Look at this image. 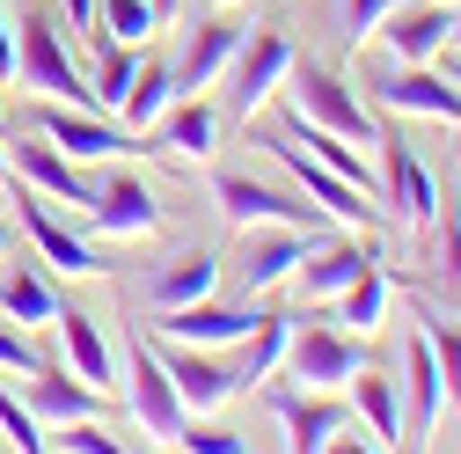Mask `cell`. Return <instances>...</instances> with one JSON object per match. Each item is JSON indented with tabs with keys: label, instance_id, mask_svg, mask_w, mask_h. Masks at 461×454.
Masks as SVG:
<instances>
[{
	"label": "cell",
	"instance_id": "cell-35",
	"mask_svg": "<svg viewBox=\"0 0 461 454\" xmlns=\"http://www.w3.org/2000/svg\"><path fill=\"white\" fill-rule=\"evenodd\" d=\"M388 8H395V0H337V30H344V44H366V30H381Z\"/></svg>",
	"mask_w": 461,
	"mask_h": 454
},
{
	"label": "cell",
	"instance_id": "cell-2",
	"mask_svg": "<svg viewBox=\"0 0 461 454\" xmlns=\"http://www.w3.org/2000/svg\"><path fill=\"white\" fill-rule=\"evenodd\" d=\"M257 147L285 168V177H294V191H301L322 220H337V227H374V220H381V205H366V191H359V184H344L337 168H322V161H315L294 132H285V125H264V132H257Z\"/></svg>",
	"mask_w": 461,
	"mask_h": 454
},
{
	"label": "cell",
	"instance_id": "cell-39",
	"mask_svg": "<svg viewBox=\"0 0 461 454\" xmlns=\"http://www.w3.org/2000/svg\"><path fill=\"white\" fill-rule=\"evenodd\" d=\"M8 81H15V23L0 15V88H8Z\"/></svg>",
	"mask_w": 461,
	"mask_h": 454
},
{
	"label": "cell",
	"instance_id": "cell-38",
	"mask_svg": "<svg viewBox=\"0 0 461 454\" xmlns=\"http://www.w3.org/2000/svg\"><path fill=\"white\" fill-rule=\"evenodd\" d=\"M0 367H8V374H37V367H44V352L30 345V330H8V322H0Z\"/></svg>",
	"mask_w": 461,
	"mask_h": 454
},
{
	"label": "cell",
	"instance_id": "cell-11",
	"mask_svg": "<svg viewBox=\"0 0 461 454\" xmlns=\"http://www.w3.org/2000/svg\"><path fill=\"white\" fill-rule=\"evenodd\" d=\"M366 88H374V103H381V110L461 125V88H454V74H439V67H395V74H366Z\"/></svg>",
	"mask_w": 461,
	"mask_h": 454
},
{
	"label": "cell",
	"instance_id": "cell-12",
	"mask_svg": "<svg viewBox=\"0 0 461 454\" xmlns=\"http://www.w3.org/2000/svg\"><path fill=\"white\" fill-rule=\"evenodd\" d=\"M37 132L59 147L67 161H110V154H125L132 147V132L118 125V118H103V110H74V103H51L44 118H37ZM132 154H147V147H132Z\"/></svg>",
	"mask_w": 461,
	"mask_h": 454
},
{
	"label": "cell",
	"instance_id": "cell-23",
	"mask_svg": "<svg viewBox=\"0 0 461 454\" xmlns=\"http://www.w3.org/2000/svg\"><path fill=\"white\" fill-rule=\"evenodd\" d=\"M366 264H381V250H374V242H315V250L301 257V271H294V278H301V294H308V301H337V294L352 286Z\"/></svg>",
	"mask_w": 461,
	"mask_h": 454
},
{
	"label": "cell",
	"instance_id": "cell-42",
	"mask_svg": "<svg viewBox=\"0 0 461 454\" xmlns=\"http://www.w3.org/2000/svg\"><path fill=\"white\" fill-rule=\"evenodd\" d=\"M0 177H8V184H15V161H8V154H0Z\"/></svg>",
	"mask_w": 461,
	"mask_h": 454
},
{
	"label": "cell",
	"instance_id": "cell-22",
	"mask_svg": "<svg viewBox=\"0 0 461 454\" xmlns=\"http://www.w3.org/2000/svg\"><path fill=\"white\" fill-rule=\"evenodd\" d=\"M220 140V110L205 95H176L161 110V125L147 132V154H184V161H205Z\"/></svg>",
	"mask_w": 461,
	"mask_h": 454
},
{
	"label": "cell",
	"instance_id": "cell-18",
	"mask_svg": "<svg viewBox=\"0 0 461 454\" xmlns=\"http://www.w3.org/2000/svg\"><path fill=\"white\" fill-rule=\"evenodd\" d=\"M154 352H161V367H168V381H176V395H184L191 418H198V411H220L227 395H235V367H220L212 352H198V345H168V337H154Z\"/></svg>",
	"mask_w": 461,
	"mask_h": 454
},
{
	"label": "cell",
	"instance_id": "cell-10",
	"mask_svg": "<svg viewBox=\"0 0 461 454\" xmlns=\"http://www.w3.org/2000/svg\"><path fill=\"white\" fill-rule=\"evenodd\" d=\"M285 74H294V44H285V30H249L242 51H235V118H264V103L285 88Z\"/></svg>",
	"mask_w": 461,
	"mask_h": 454
},
{
	"label": "cell",
	"instance_id": "cell-15",
	"mask_svg": "<svg viewBox=\"0 0 461 454\" xmlns=\"http://www.w3.org/2000/svg\"><path fill=\"white\" fill-rule=\"evenodd\" d=\"M154 337H168V345H198V352H227L242 345V337L257 330V308H220V301H191V308H161L147 322Z\"/></svg>",
	"mask_w": 461,
	"mask_h": 454
},
{
	"label": "cell",
	"instance_id": "cell-20",
	"mask_svg": "<svg viewBox=\"0 0 461 454\" xmlns=\"http://www.w3.org/2000/svg\"><path fill=\"white\" fill-rule=\"evenodd\" d=\"M23 381H30L23 404H30L37 425H74V418H103V411H110L103 388H88V381H74V374H59V367H37V374H23Z\"/></svg>",
	"mask_w": 461,
	"mask_h": 454
},
{
	"label": "cell",
	"instance_id": "cell-17",
	"mask_svg": "<svg viewBox=\"0 0 461 454\" xmlns=\"http://www.w3.org/2000/svg\"><path fill=\"white\" fill-rule=\"evenodd\" d=\"M242 37H249V23H235V15H212V23H198V30H191V44L176 51V95H205V88H212L227 67H235Z\"/></svg>",
	"mask_w": 461,
	"mask_h": 454
},
{
	"label": "cell",
	"instance_id": "cell-31",
	"mask_svg": "<svg viewBox=\"0 0 461 454\" xmlns=\"http://www.w3.org/2000/svg\"><path fill=\"white\" fill-rule=\"evenodd\" d=\"M337 322L352 330V337H374V330L388 322V278H381V264H366L352 286L337 294Z\"/></svg>",
	"mask_w": 461,
	"mask_h": 454
},
{
	"label": "cell",
	"instance_id": "cell-3",
	"mask_svg": "<svg viewBox=\"0 0 461 454\" xmlns=\"http://www.w3.org/2000/svg\"><path fill=\"white\" fill-rule=\"evenodd\" d=\"M125 418L147 440H168V447H176V432L191 418L176 381H168V367H161V352H154V337H132V345H125Z\"/></svg>",
	"mask_w": 461,
	"mask_h": 454
},
{
	"label": "cell",
	"instance_id": "cell-30",
	"mask_svg": "<svg viewBox=\"0 0 461 454\" xmlns=\"http://www.w3.org/2000/svg\"><path fill=\"white\" fill-rule=\"evenodd\" d=\"M168 103H176V67L140 59V81H132V95L118 103V118H125V132H154Z\"/></svg>",
	"mask_w": 461,
	"mask_h": 454
},
{
	"label": "cell",
	"instance_id": "cell-16",
	"mask_svg": "<svg viewBox=\"0 0 461 454\" xmlns=\"http://www.w3.org/2000/svg\"><path fill=\"white\" fill-rule=\"evenodd\" d=\"M388 147V213L411 227V235H425V227H439V184H432V168L411 140H381Z\"/></svg>",
	"mask_w": 461,
	"mask_h": 454
},
{
	"label": "cell",
	"instance_id": "cell-1",
	"mask_svg": "<svg viewBox=\"0 0 461 454\" xmlns=\"http://www.w3.org/2000/svg\"><path fill=\"white\" fill-rule=\"evenodd\" d=\"M15 88L44 95V103L95 110V88H88V74L74 67V51H67V37H59L51 15H23V23H15Z\"/></svg>",
	"mask_w": 461,
	"mask_h": 454
},
{
	"label": "cell",
	"instance_id": "cell-29",
	"mask_svg": "<svg viewBox=\"0 0 461 454\" xmlns=\"http://www.w3.org/2000/svg\"><path fill=\"white\" fill-rule=\"evenodd\" d=\"M0 315H8L15 330H37V322L59 315V294L44 286V271H37V264H15L8 278H0Z\"/></svg>",
	"mask_w": 461,
	"mask_h": 454
},
{
	"label": "cell",
	"instance_id": "cell-6",
	"mask_svg": "<svg viewBox=\"0 0 461 454\" xmlns=\"http://www.w3.org/2000/svg\"><path fill=\"white\" fill-rule=\"evenodd\" d=\"M315 242H322V227H278V220L242 227V264H235L242 294H271V286H285Z\"/></svg>",
	"mask_w": 461,
	"mask_h": 454
},
{
	"label": "cell",
	"instance_id": "cell-37",
	"mask_svg": "<svg viewBox=\"0 0 461 454\" xmlns=\"http://www.w3.org/2000/svg\"><path fill=\"white\" fill-rule=\"evenodd\" d=\"M0 432H8L15 447H30V454L44 447V425L30 418V404H15V388H0Z\"/></svg>",
	"mask_w": 461,
	"mask_h": 454
},
{
	"label": "cell",
	"instance_id": "cell-24",
	"mask_svg": "<svg viewBox=\"0 0 461 454\" xmlns=\"http://www.w3.org/2000/svg\"><path fill=\"white\" fill-rule=\"evenodd\" d=\"M278 425H285V447L315 454V447H330L352 425V404H330L322 388H301V395H278Z\"/></svg>",
	"mask_w": 461,
	"mask_h": 454
},
{
	"label": "cell",
	"instance_id": "cell-5",
	"mask_svg": "<svg viewBox=\"0 0 461 454\" xmlns=\"http://www.w3.org/2000/svg\"><path fill=\"white\" fill-rule=\"evenodd\" d=\"M285 367H294L301 388H322V395H330V388H344V381L366 367V352H359V337H352V330L294 315V345H285Z\"/></svg>",
	"mask_w": 461,
	"mask_h": 454
},
{
	"label": "cell",
	"instance_id": "cell-9",
	"mask_svg": "<svg viewBox=\"0 0 461 454\" xmlns=\"http://www.w3.org/2000/svg\"><path fill=\"white\" fill-rule=\"evenodd\" d=\"M395 395H402V440H432L447 418V374H439V352L425 330L402 337V388Z\"/></svg>",
	"mask_w": 461,
	"mask_h": 454
},
{
	"label": "cell",
	"instance_id": "cell-8",
	"mask_svg": "<svg viewBox=\"0 0 461 454\" xmlns=\"http://www.w3.org/2000/svg\"><path fill=\"white\" fill-rule=\"evenodd\" d=\"M381 44L395 51V67H432L454 51V8L447 0H395L381 15Z\"/></svg>",
	"mask_w": 461,
	"mask_h": 454
},
{
	"label": "cell",
	"instance_id": "cell-41",
	"mask_svg": "<svg viewBox=\"0 0 461 454\" xmlns=\"http://www.w3.org/2000/svg\"><path fill=\"white\" fill-rule=\"evenodd\" d=\"M147 8H154V23H168V15H176V0H147Z\"/></svg>",
	"mask_w": 461,
	"mask_h": 454
},
{
	"label": "cell",
	"instance_id": "cell-33",
	"mask_svg": "<svg viewBox=\"0 0 461 454\" xmlns=\"http://www.w3.org/2000/svg\"><path fill=\"white\" fill-rule=\"evenodd\" d=\"M132 81H140V51L132 44H103V67H95V110H103V118H118V103L132 95Z\"/></svg>",
	"mask_w": 461,
	"mask_h": 454
},
{
	"label": "cell",
	"instance_id": "cell-25",
	"mask_svg": "<svg viewBox=\"0 0 461 454\" xmlns=\"http://www.w3.org/2000/svg\"><path fill=\"white\" fill-rule=\"evenodd\" d=\"M51 330H59L67 374H74V381H88V388H110V374H118V359H110V345H103L95 315H81V308H59V315H51Z\"/></svg>",
	"mask_w": 461,
	"mask_h": 454
},
{
	"label": "cell",
	"instance_id": "cell-40",
	"mask_svg": "<svg viewBox=\"0 0 461 454\" xmlns=\"http://www.w3.org/2000/svg\"><path fill=\"white\" fill-rule=\"evenodd\" d=\"M59 15H67L74 30H88V37H95V0H59Z\"/></svg>",
	"mask_w": 461,
	"mask_h": 454
},
{
	"label": "cell",
	"instance_id": "cell-45",
	"mask_svg": "<svg viewBox=\"0 0 461 454\" xmlns=\"http://www.w3.org/2000/svg\"><path fill=\"white\" fill-rule=\"evenodd\" d=\"M454 88H461V67H454Z\"/></svg>",
	"mask_w": 461,
	"mask_h": 454
},
{
	"label": "cell",
	"instance_id": "cell-28",
	"mask_svg": "<svg viewBox=\"0 0 461 454\" xmlns=\"http://www.w3.org/2000/svg\"><path fill=\"white\" fill-rule=\"evenodd\" d=\"M352 418L366 425L374 447H402V395L388 374H366V381L352 374Z\"/></svg>",
	"mask_w": 461,
	"mask_h": 454
},
{
	"label": "cell",
	"instance_id": "cell-21",
	"mask_svg": "<svg viewBox=\"0 0 461 454\" xmlns=\"http://www.w3.org/2000/svg\"><path fill=\"white\" fill-rule=\"evenodd\" d=\"M212 294H220V257H212V250H176L168 264L147 271V301H154V315H161V308L212 301Z\"/></svg>",
	"mask_w": 461,
	"mask_h": 454
},
{
	"label": "cell",
	"instance_id": "cell-32",
	"mask_svg": "<svg viewBox=\"0 0 461 454\" xmlns=\"http://www.w3.org/2000/svg\"><path fill=\"white\" fill-rule=\"evenodd\" d=\"M161 23H154V8H147V0H95V37L103 44H147Z\"/></svg>",
	"mask_w": 461,
	"mask_h": 454
},
{
	"label": "cell",
	"instance_id": "cell-44",
	"mask_svg": "<svg viewBox=\"0 0 461 454\" xmlns=\"http://www.w3.org/2000/svg\"><path fill=\"white\" fill-rule=\"evenodd\" d=\"M0 257H8V227H0Z\"/></svg>",
	"mask_w": 461,
	"mask_h": 454
},
{
	"label": "cell",
	"instance_id": "cell-36",
	"mask_svg": "<svg viewBox=\"0 0 461 454\" xmlns=\"http://www.w3.org/2000/svg\"><path fill=\"white\" fill-rule=\"evenodd\" d=\"M176 447H191V454H242V447H249V432H227V425H191V418H184Z\"/></svg>",
	"mask_w": 461,
	"mask_h": 454
},
{
	"label": "cell",
	"instance_id": "cell-43",
	"mask_svg": "<svg viewBox=\"0 0 461 454\" xmlns=\"http://www.w3.org/2000/svg\"><path fill=\"white\" fill-rule=\"evenodd\" d=\"M454 51H461V15H454Z\"/></svg>",
	"mask_w": 461,
	"mask_h": 454
},
{
	"label": "cell",
	"instance_id": "cell-27",
	"mask_svg": "<svg viewBox=\"0 0 461 454\" xmlns=\"http://www.w3.org/2000/svg\"><path fill=\"white\" fill-rule=\"evenodd\" d=\"M285 345H294V315H278V308H257V330L242 337V359H235V388H264L278 367H285Z\"/></svg>",
	"mask_w": 461,
	"mask_h": 454
},
{
	"label": "cell",
	"instance_id": "cell-19",
	"mask_svg": "<svg viewBox=\"0 0 461 454\" xmlns=\"http://www.w3.org/2000/svg\"><path fill=\"white\" fill-rule=\"evenodd\" d=\"M15 168H23V184H30V191H44L51 205H88V198H95L88 168H81V161H67L44 132H37V140H15Z\"/></svg>",
	"mask_w": 461,
	"mask_h": 454
},
{
	"label": "cell",
	"instance_id": "cell-14",
	"mask_svg": "<svg viewBox=\"0 0 461 454\" xmlns=\"http://www.w3.org/2000/svg\"><path fill=\"white\" fill-rule=\"evenodd\" d=\"M15 220L30 227V242L44 250V264H51V271H67V278H103V271H110V264L74 235V227L51 213V198H44V191H30V184H23V191H15Z\"/></svg>",
	"mask_w": 461,
	"mask_h": 454
},
{
	"label": "cell",
	"instance_id": "cell-7",
	"mask_svg": "<svg viewBox=\"0 0 461 454\" xmlns=\"http://www.w3.org/2000/svg\"><path fill=\"white\" fill-rule=\"evenodd\" d=\"M212 205H220V220L227 227H264V220H278V227H330L315 205H301L294 191H278V184H264V177H212Z\"/></svg>",
	"mask_w": 461,
	"mask_h": 454
},
{
	"label": "cell",
	"instance_id": "cell-13",
	"mask_svg": "<svg viewBox=\"0 0 461 454\" xmlns=\"http://www.w3.org/2000/svg\"><path fill=\"white\" fill-rule=\"evenodd\" d=\"M88 227H95V235H118V242H147V235H161V198L132 177V168H118V177L95 184Z\"/></svg>",
	"mask_w": 461,
	"mask_h": 454
},
{
	"label": "cell",
	"instance_id": "cell-26",
	"mask_svg": "<svg viewBox=\"0 0 461 454\" xmlns=\"http://www.w3.org/2000/svg\"><path fill=\"white\" fill-rule=\"evenodd\" d=\"M278 125L294 132V140H301V147H308V154H315L322 168H337L344 184H359L366 198L381 191V177H374V161H366V147H359V140H344V132H322V125H308V118H294V110H285Z\"/></svg>",
	"mask_w": 461,
	"mask_h": 454
},
{
	"label": "cell",
	"instance_id": "cell-34",
	"mask_svg": "<svg viewBox=\"0 0 461 454\" xmlns=\"http://www.w3.org/2000/svg\"><path fill=\"white\" fill-rule=\"evenodd\" d=\"M44 447H59V454H118L125 440L103 418H74V425H44Z\"/></svg>",
	"mask_w": 461,
	"mask_h": 454
},
{
	"label": "cell",
	"instance_id": "cell-4",
	"mask_svg": "<svg viewBox=\"0 0 461 454\" xmlns=\"http://www.w3.org/2000/svg\"><path fill=\"white\" fill-rule=\"evenodd\" d=\"M285 110H294V118H308V125H322V132L359 140V147H381V132H374V118H366V103L344 88L330 67H301V59H294V74H285Z\"/></svg>",
	"mask_w": 461,
	"mask_h": 454
}]
</instances>
